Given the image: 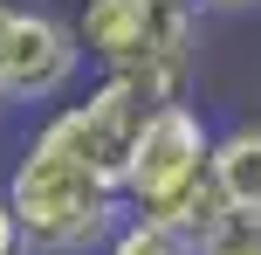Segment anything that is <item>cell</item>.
Returning a JSON list of instances; mask_svg holds the SVG:
<instances>
[{"mask_svg": "<svg viewBox=\"0 0 261 255\" xmlns=\"http://www.w3.org/2000/svg\"><path fill=\"white\" fill-rule=\"evenodd\" d=\"M165 104V97L151 90L144 76H124V69H103V83H96L90 97H76V104H62V118L76 124V138L90 145V159L103 166L110 179L124 187V166H130V145H138L144 118Z\"/></svg>", "mask_w": 261, "mask_h": 255, "instance_id": "5b68a950", "label": "cell"}, {"mask_svg": "<svg viewBox=\"0 0 261 255\" xmlns=\"http://www.w3.org/2000/svg\"><path fill=\"white\" fill-rule=\"evenodd\" d=\"M193 255H261V214L220 207V214L193 235Z\"/></svg>", "mask_w": 261, "mask_h": 255, "instance_id": "ba28073f", "label": "cell"}, {"mask_svg": "<svg viewBox=\"0 0 261 255\" xmlns=\"http://www.w3.org/2000/svg\"><path fill=\"white\" fill-rule=\"evenodd\" d=\"M248 7H261V0H199V14H248Z\"/></svg>", "mask_w": 261, "mask_h": 255, "instance_id": "30bf717a", "label": "cell"}, {"mask_svg": "<svg viewBox=\"0 0 261 255\" xmlns=\"http://www.w3.org/2000/svg\"><path fill=\"white\" fill-rule=\"evenodd\" d=\"M0 255H28V235H21V221H14L7 193H0Z\"/></svg>", "mask_w": 261, "mask_h": 255, "instance_id": "9c48e42d", "label": "cell"}, {"mask_svg": "<svg viewBox=\"0 0 261 255\" xmlns=\"http://www.w3.org/2000/svg\"><path fill=\"white\" fill-rule=\"evenodd\" d=\"M213 187L227 207L261 214V124H234L213 138Z\"/></svg>", "mask_w": 261, "mask_h": 255, "instance_id": "8992f818", "label": "cell"}, {"mask_svg": "<svg viewBox=\"0 0 261 255\" xmlns=\"http://www.w3.org/2000/svg\"><path fill=\"white\" fill-rule=\"evenodd\" d=\"M76 41L96 69L144 76L158 97H186L199 62V0H83Z\"/></svg>", "mask_w": 261, "mask_h": 255, "instance_id": "3957f363", "label": "cell"}, {"mask_svg": "<svg viewBox=\"0 0 261 255\" xmlns=\"http://www.w3.org/2000/svg\"><path fill=\"white\" fill-rule=\"evenodd\" d=\"M0 193L28 235V255H90L110 242V228L124 214L117 179L90 159V145L76 138V124L62 110H48L35 124V138L21 145Z\"/></svg>", "mask_w": 261, "mask_h": 255, "instance_id": "6da1fadb", "label": "cell"}, {"mask_svg": "<svg viewBox=\"0 0 261 255\" xmlns=\"http://www.w3.org/2000/svg\"><path fill=\"white\" fill-rule=\"evenodd\" d=\"M103 255H193V242L179 228H165V221H151V214H130V221L110 228Z\"/></svg>", "mask_w": 261, "mask_h": 255, "instance_id": "52a82bcc", "label": "cell"}, {"mask_svg": "<svg viewBox=\"0 0 261 255\" xmlns=\"http://www.w3.org/2000/svg\"><path fill=\"white\" fill-rule=\"evenodd\" d=\"M83 69V41L62 14L48 7H7V41H0V104H55Z\"/></svg>", "mask_w": 261, "mask_h": 255, "instance_id": "277c9868", "label": "cell"}, {"mask_svg": "<svg viewBox=\"0 0 261 255\" xmlns=\"http://www.w3.org/2000/svg\"><path fill=\"white\" fill-rule=\"evenodd\" d=\"M117 193H124L130 214L165 221V228H179L186 242L227 207L220 187H213V131H206V118H199L186 97H165V104L144 118Z\"/></svg>", "mask_w": 261, "mask_h": 255, "instance_id": "7a4b0ae2", "label": "cell"}, {"mask_svg": "<svg viewBox=\"0 0 261 255\" xmlns=\"http://www.w3.org/2000/svg\"><path fill=\"white\" fill-rule=\"evenodd\" d=\"M0 41H7V0H0Z\"/></svg>", "mask_w": 261, "mask_h": 255, "instance_id": "8fae6325", "label": "cell"}]
</instances>
